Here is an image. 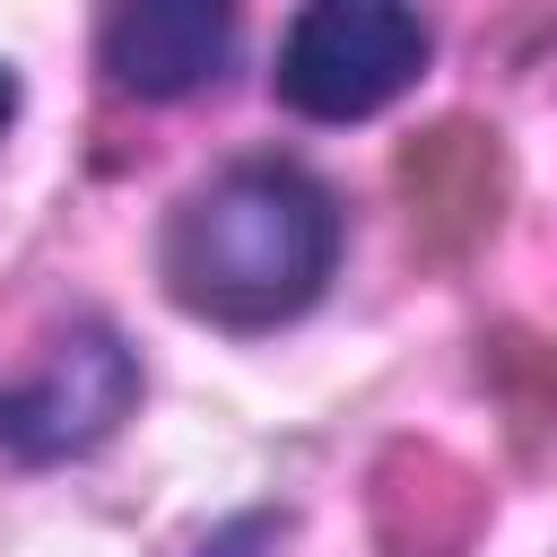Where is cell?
<instances>
[{"label": "cell", "instance_id": "cell-1", "mask_svg": "<svg viewBox=\"0 0 557 557\" xmlns=\"http://www.w3.org/2000/svg\"><path fill=\"white\" fill-rule=\"evenodd\" d=\"M339 261V200L305 165H235L174 209L165 287L183 313L270 331L322 296Z\"/></svg>", "mask_w": 557, "mask_h": 557}, {"label": "cell", "instance_id": "cell-2", "mask_svg": "<svg viewBox=\"0 0 557 557\" xmlns=\"http://www.w3.org/2000/svg\"><path fill=\"white\" fill-rule=\"evenodd\" d=\"M426 70V17L409 0H305L278 44V104L305 122H366Z\"/></svg>", "mask_w": 557, "mask_h": 557}, {"label": "cell", "instance_id": "cell-3", "mask_svg": "<svg viewBox=\"0 0 557 557\" xmlns=\"http://www.w3.org/2000/svg\"><path fill=\"white\" fill-rule=\"evenodd\" d=\"M139 400V366L113 331H70L26 383L0 392V453L9 461H78L96 453Z\"/></svg>", "mask_w": 557, "mask_h": 557}, {"label": "cell", "instance_id": "cell-4", "mask_svg": "<svg viewBox=\"0 0 557 557\" xmlns=\"http://www.w3.org/2000/svg\"><path fill=\"white\" fill-rule=\"evenodd\" d=\"M96 61L122 96L174 104L235 61V0H104Z\"/></svg>", "mask_w": 557, "mask_h": 557}, {"label": "cell", "instance_id": "cell-5", "mask_svg": "<svg viewBox=\"0 0 557 557\" xmlns=\"http://www.w3.org/2000/svg\"><path fill=\"white\" fill-rule=\"evenodd\" d=\"M9 122H17V78L0 70V131H9Z\"/></svg>", "mask_w": 557, "mask_h": 557}]
</instances>
